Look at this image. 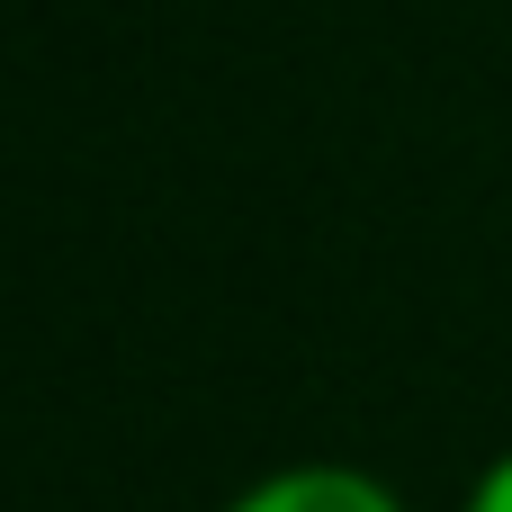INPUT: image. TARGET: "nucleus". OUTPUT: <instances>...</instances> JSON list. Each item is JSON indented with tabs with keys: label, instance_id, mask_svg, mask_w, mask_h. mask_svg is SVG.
Masks as SVG:
<instances>
[{
	"label": "nucleus",
	"instance_id": "obj_1",
	"mask_svg": "<svg viewBox=\"0 0 512 512\" xmlns=\"http://www.w3.org/2000/svg\"><path fill=\"white\" fill-rule=\"evenodd\" d=\"M216 512H414L378 468H351V459H288V468H261L252 486H234Z\"/></svg>",
	"mask_w": 512,
	"mask_h": 512
},
{
	"label": "nucleus",
	"instance_id": "obj_2",
	"mask_svg": "<svg viewBox=\"0 0 512 512\" xmlns=\"http://www.w3.org/2000/svg\"><path fill=\"white\" fill-rule=\"evenodd\" d=\"M459 512H512V450H495V459H486V468L468 477Z\"/></svg>",
	"mask_w": 512,
	"mask_h": 512
}]
</instances>
